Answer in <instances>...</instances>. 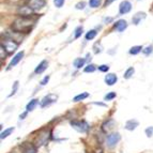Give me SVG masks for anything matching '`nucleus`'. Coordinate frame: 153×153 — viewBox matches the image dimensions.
I'll list each match as a JSON object with an SVG mask.
<instances>
[{
    "mask_svg": "<svg viewBox=\"0 0 153 153\" xmlns=\"http://www.w3.org/2000/svg\"><path fill=\"white\" fill-rule=\"evenodd\" d=\"M146 13L145 12H138V13H136L135 15L133 16V18H132V23L134 24V25H139V23H140L143 19H145L146 18Z\"/></svg>",
    "mask_w": 153,
    "mask_h": 153,
    "instance_id": "nucleus-14",
    "label": "nucleus"
},
{
    "mask_svg": "<svg viewBox=\"0 0 153 153\" xmlns=\"http://www.w3.org/2000/svg\"><path fill=\"white\" fill-rule=\"evenodd\" d=\"M114 28L117 31H119V32H122V31H124L125 29L128 28V23H126V21H124V19H120V21H118L117 23L114 25Z\"/></svg>",
    "mask_w": 153,
    "mask_h": 153,
    "instance_id": "nucleus-12",
    "label": "nucleus"
},
{
    "mask_svg": "<svg viewBox=\"0 0 153 153\" xmlns=\"http://www.w3.org/2000/svg\"><path fill=\"white\" fill-rule=\"evenodd\" d=\"M85 63H86V59H84V58H76L74 61H73V65H74L76 69H82V66H84Z\"/></svg>",
    "mask_w": 153,
    "mask_h": 153,
    "instance_id": "nucleus-19",
    "label": "nucleus"
},
{
    "mask_svg": "<svg viewBox=\"0 0 153 153\" xmlns=\"http://www.w3.org/2000/svg\"><path fill=\"white\" fill-rule=\"evenodd\" d=\"M27 115H28V111L26 110L25 112H23V114H21V115H19V120H24V119L27 117Z\"/></svg>",
    "mask_w": 153,
    "mask_h": 153,
    "instance_id": "nucleus-37",
    "label": "nucleus"
},
{
    "mask_svg": "<svg viewBox=\"0 0 153 153\" xmlns=\"http://www.w3.org/2000/svg\"><path fill=\"white\" fill-rule=\"evenodd\" d=\"M117 80H118L117 75L114 74V73H109V74H107L105 76V82L108 86H114L117 82Z\"/></svg>",
    "mask_w": 153,
    "mask_h": 153,
    "instance_id": "nucleus-13",
    "label": "nucleus"
},
{
    "mask_svg": "<svg viewBox=\"0 0 153 153\" xmlns=\"http://www.w3.org/2000/svg\"><path fill=\"white\" fill-rule=\"evenodd\" d=\"M88 97H89V93H87V92H82V93H80V94L73 97V101H74V102H80V101H84L85 99H87Z\"/></svg>",
    "mask_w": 153,
    "mask_h": 153,
    "instance_id": "nucleus-21",
    "label": "nucleus"
},
{
    "mask_svg": "<svg viewBox=\"0 0 153 153\" xmlns=\"http://www.w3.org/2000/svg\"><path fill=\"white\" fill-rule=\"evenodd\" d=\"M33 27V21L30 17H19L13 22L12 29L17 33H28Z\"/></svg>",
    "mask_w": 153,
    "mask_h": 153,
    "instance_id": "nucleus-1",
    "label": "nucleus"
},
{
    "mask_svg": "<svg viewBox=\"0 0 153 153\" xmlns=\"http://www.w3.org/2000/svg\"><path fill=\"white\" fill-rule=\"evenodd\" d=\"M101 3H102V0H89V5L93 9L99 8Z\"/></svg>",
    "mask_w": 153,
    "mask_h": 153,
    "instance_id": "nucleus-25",
    "label": "nucleus"
},
{
    "mask_svg": "<svg viewBox=\"0 0 153 153\" xmlns=\"http://www.w3.org/2000/svg\"><path fill=\"white\" fill-rule=\"evenodd\" d=\"M48 80H49V76L47 75V76H45L43 79L41 80V86H45L47 82H48Z\"/></svg>",
    "mask_w": 153,
    "mask_h": 153,
    "instance_id": "nucleus-36",
    "label": "nucleus"
},
{
    "mask_svg": "<svg viewBox=\"0 0 153 153\" xmlns=\"http://www.w3.org/2000/svg\"><path fill=\"white\" fill-rule=\"evenodd\" d=\"M39 105V100L38 99H33L31 100L30 102L27 104V106H26V109H27V111H32V110L36 109V107Z\"/></svg>",
    "mask_w": 153,
    "mask_h": 153,
    "instance_id": "nucleus-18",
    "label": "nucleus"
},
{
    "mask_svg": "<svg viewBox=\"0 0 153 153\" xmlns=\"http://www.w3.org/2000/svg\"><path fill=\"white\" fill-rule=\"evenodd\" d=\"M110 22H112V17H106V18H104V23H110Z\"/></svg>",
    "mask_w": 153,
    "mask_h": 153,
    "instance_id": "nucleus-40",
    "label": "nucleus"
},
{
    "mask_svg": "<svg viewBox=\"0 0 153 153\" xmlns=\"http://www.w3.org/2000/svg\"><path fill=\"white\" fill-rule=\"evenodd\" d=\"M134 72H135V70H134V68H128L126 71H125L124 75H123V77H124L125 79H130L131 77L133 76V74H134Z\"/></svg>",
    "mask_w": 153,
    "mask_h": 153,
    "instance_id": "nucleus-24",
    "label": "nucleus"
},
{
    "mask_svg": "<svg viewBox=\"0 0 153 153\" xmlns=\"http://www.w3.org/2000/svg\"><path fill=\"white\" fill-rule=\"evenodd\" d=\"M108 70H109V66L106 65V64H102V65L99 66V71L103 72V73H105V72H108Z\"/></svg>",
    "mask_w": 153,
    "mask_h": 153,
    "instance_id": "nucleus-35",
    "label": "nucleus"
},
{
    "mask_svg": "<svg viewBox=\"0 0 153 153\" xmlns=\"http://www.w3.org/2000/svg\"><path fill=\"white\" fill-rule=\"evenodd\" d=\"M18 89V82H15L14 84H13V88H12V93H11L9 97H12V95H14L16 93V91H17Z\"/></svg>",
    "mask_w": 153,
    "mask_h": 153,
    "instance_id": "nucleus-34",
    "label": "nucleus"
},
{
    "mask_svg": "<svg viewBox=\"0 0 153 153\" xmlns=\"http://www.w3.org/2000/svg\"><path fill=\"white\" fill-rule=\"evenodd\" d=\"M82 32H84V28H82V26H78L76 29H75V33H74V38L75 39H78L79 36H82Z\"/></svg>",
    "mask_w": 153,
    "mask_h": 153,
    "instance_id": "nucleus-26",
    "label": "nucleus"
},
{
    "mask_svg": "<svg viewBox=\"0 0 153 153\" xmlns=\"http://www.w3.org/2000/svg\"><path fill=\"white\" fill-rule=\"evenodd\" d=\"M95 70H97V68H95L94 64H88L84 69V72L85 73H92V72H94Z\"/></svg>",
    "mask_w": 153,
    "mask_h": 153,
    "instance_id": "nucleus-27",
    "label": "nucleus"
},
{
    "mask_svg": "<svg viewBox=\"0 0 153 153\" xmlns=\"http://www.w3.org/2000/svg\"><path fill=\"white\" fill-rule=\"evenodd\" d=\"M71 126L78 133H87L89 131V123L85 120H73L71 121Z\"/></svg>",
    "mask_w": 153,
    "mask_h": 153,
    "instance_id": "nucleus-3",
    "label": "nucleus"
},
{
    "mask_svg": "<svg viewBox=\"0 0 153 153\" xmlns=\"http://www.w3.org/2000/svg\"><path fill=\"white\" fill-rule=\"evenodd\" d=\"M115 1V0H105V3H104V5L105 7H107V5H109L110 3H112Z\"/></svg>",
    "mask_w": 153,
    "mask_h": 153,
    "instance_id": "nucleus-38",
    "label": "nucleus"
},
{
    "mask_svg": "<svg viewBox=\"0 0 153 153\" xmlns=\"http://www.w3.org/2000/svg\"><path fill=\"white\" fill-rule=\"evenodd\" d=\"M47 66H48V62L46 61V60H43V61H41L38 64V66H36V70H34V73H36V74H42V73L47 69Z\"/></svg>",
    "mask_w": 153,
    "mask_h": 153,
    "instance_id": "nucleus-15",
    "label": "nucleus"
},
{
    "mask_svg": "<svg viewBox=\"0 0 153 153\" xmlns=\"http://www.w3.org/2000/svg\"><path fill=\"white\" fill-rule=\"evenodd\" d=\"M56 101H57V95H55V94L46 95V97H44L41 101V107L42 108L48 107V106H51V104H54Z\"/></svg>",
    "mask_w": 153,
    "mask_h": 153,
    "instance_id": "nucleus-6",
    "label": "nucleus"
},
{
    "mask_svg": "<svg viewBox=\"0 0 153 153\" xmlns=\"http://www.w3.org/2000/svg\"><path fill=\"white\" fill-rule=\"evenodd\" d=\"M14 130H15V128H5L4 131H2V132H1V136H0V138H1V139H4V138H7V137H9V136L11 135V134H12L13 132H14Z\"/></svg>",
    "mask_w": 153,
    "mask_h": 153,
    "instance_id": "nucleus-20",
    "label": "nucleus"
},
{
    "mask_svg": "<svg viewBox=\"0 0 153 153\" xmlns=\"http://www.w3.org/2000/svg\"><path fill=\"white\" fill-rule=\"evenodd\" d=\"M97 30H90V31H88V32L86 33V40H87V41L93 40V39L97 36Z\"/></svg>",
    "mask_w": 153,
    "mask_h": 153,
    "instance_id": "nucleus-23",
    "label": "nucleus"
},
{
    "mask_svg": "<svg viewBox=\"0 0 153 153\" xmlns=\"http://www.w3.org/2000/svg\"><path fill=\"white\" fill-rule=\"evenodd\" d=\"M116 97H117L116 92H109V93H107V94L104 97V100L105 101H112Z\"/></svg>",
    "mask_w": 153,
    "mask_h": 153,
    "instance_id": "nucleus-29",
    "label": "nucleus"
},
{
    "mask_svg": "<svg viewBox=\"0 0 153 153\" xmlns=\"http://www.w3.org/2000/svg\"><path fill=\"white\" fill-rule=\"evenodd\" d=\"M51 131H48V130L43 131V132L38 136V138H36V148H41L43 146L47 145L49 138H51Z\"/></svg>",
    "mask_w": 153,
    "mask_h": 153,
    "instance_id": "nucleus-4",
    "label": "nucleus"
},
{
    "mask_svg": "<svg viewBox=\"0 0 153 153\" xmlns=\"http://www.w3.org/2000/svg\"><path fill=\"white\" fill-rule=\"evenodd\" d=\"M131 10H132V4H131V2L128 1V0L122 1V2L120 3V5H119V13H120L121 15L128 14Z\"/></svg>",
    "mask_w": 153,
    "mask_h": 153,
    "instance_id": "nucleus-9",
    "label": "nucleus"
},
{
    "mask_svg": "<svg viewBox=\"0 0 153 153\" xmlns=\"http://www.w3.org/2000/svg\"><path fill=\"white\" fill-rule=\"evenodd\" d=\"M138 125H139V123H138L137 120H135V119H131V120L126 121V123H125V128H126L128 131H134Z\"/></svg>",
    "mask_w": 153,
    "mask_h": 153,
    "instance_id": "nucleus-17",
    "label": "nucleus"
},
{
    "mask_svg": "<svg viewBox=\"0 0 153 153\" xmlns=\"http://www.w3.org/2000/svg\"><path fill=\"white\" fill-rule=\"evenodd\" d=\"M64 2H65V0H54V4L56 8H61Z\"/></svg>",
    "mask_w": 153,
    "mask_h": 153,
    "instance_id": "nucleus-32",
    "label": "nucleus"
},
{
    "mask_svg": "<svg viewBox=\"0 0 153 153\" xmlns=\"http://www.w3.org/2000/svg\"><path fill=\"white\" fill-rule=\"evenodd\" d=\"M94 105H99V106H102V107H106V104H104V103H99V102H94L93 103Z\"/></svg>",
    "mask_w": 153,
    "mask_h": 153,
    "instance_id": "nucleus-39",
    "label": "nucleus"
},
{
    "mask_svg": "<svg viewBox=\"0 0 153 153\" xmlns=\"http://www.w3.org/2000/svg\"><path fill=\"white\" fill-rule=\"evenodd\" d=\"M143 53L146 55V56H149L150 54H152L153 53V46L152 45H149L147 46L145 49H143Z\"/></svg>",
    "mask_w": 153,
    "mask_h": 153,
    "instance_id": "nucleus-30",
    "label": "nucleus"
},
{
    "mask_svg": "<svg viewBox=\"0 0 153 153\" xmlns=\"http://www.w3.org/2000/svg\"><path fill=\"white\" fill-rule=\"evenodd\" d=\"M22 153H36V146L32 145V143H23L21 145Z\"/></svg>",
    "mask_w": 153,
    "mask_h": 153,
    "instance_id": "nucleus-8",
    "label": "nucleus"
},
{
    "mask_svg": "<svg viewBox=\"0 0 153 153\" xmlns=\"http://www.w3.org/2000/svg\"><path fill=\"white\" fill-rule=\"evenodd\" d=\"M146 135H147V137H152L153 136V126H149V128H146Z\"/></svg>",
    "mask_w": 153,
    "mask_h": 153,
    "instance_id": "nucleus-31",
    "label": "nucleus"
},
{
    "mask_svg": "<svg viewBox=\"0 0 153 153\" xmlns=\"http://www.w3.org/2000/svg\"><path fill=\"white\" fill-rule=\"evenodd\" d=\"M115 123L116 122L114 119H108V120H106L102 124V131L103 132H107V131L111 130V128L115 126Z\"/></svg>",
    "mask_w": 153,
    "mask_h": 153,
    "instance_id": "nucleus-16",
    "label": "nucleus"
},
{
    "mask_svg": "<svg viewBox=\"0 0 153 153\" xmlns=\"http://www.w3.org/2000/svg\"><path fill=\"white\" fill-rule=\"evenodd\" d=\"M24 54H25L24 51H19V53H17L15 56L13 57V59L11 60L10 64H9V66H8V70H11L12 68H14V66H15L18 62L21 61L22 59H23V57H24Z\"/></svg>",
    "mask_w": 153,
    "mask_h": 153,
    "instance_id": "nucleus-11",
    "label": "nucleus"
},
{
    "mask_svg": "<svg viewBox=\"0 0 153 153\" xmlns=\"http://www.w3.org/2000/svg\"><path fill=\"white\" fill-rule=\"evenodd\" d=\"M1 47L4 48V51L8 53V54H13L14 51L17 49L18 43H16L15 40H13L12 38H5L4 40L1 43Z\"/></svg>",
    "mask_w": 153,
    "mask_h": 153,
    "instance_id": "nucleus-2",
    "label": "nucleus"
},
{
    "mask_svg": "<svg viewBox=\"0 0 153 153\" xmlns=\"http://www.w3.org/2000/svg\"><path fill=\"white\" fill-rule=\"evenodd\" d=\"M85 7H86V2H85V1H80V2H78L75 5V9H76V10H84Z\"/></svg>",
    "mask_w": 153,
    "mask_h": 153,
    "instance_id": "nucleus-33",
    "label": "nucleus"
},
{
    "mask_svg": "<svg viewBox=\"0 0 153 153\" xmlns=\"http://www.w3.org/2000/svg\"><path fill=\"white\" fill-rule=\"evenodd\" d=\"M121 140V135L119 133H111L106 137V145L109 148H114Z\"/></svg>",
    "mask_w": 153,
    "mask_h": 153,
    "instance_id": "nucleus-5",
    "label": "nucleus"
},
{
    "mask_svg": "<svg viewBox=\"0 0 153 153\" xmlns=\"http://www.w3.org/2000/svg\"><path fill=\"white\" fill-rule=\"evenodd\" d=\"M45 4H46L45 0H29V2H28V5L33 11L40 10V9H42L43 7H45Z\"/></svg>",
    "mask_w": 153,
    "mask_h": 153,
    "instance_id": "nucleus-7",
    "label": "nucleus"
},
{
    "mask_svg": "<svg viewBox=\"0 0 153 153\" xmlns=\"http://www.w3.org/2000/svg\"><path fill=\"white\" fill-rule=\"evenodd\" d=\"M18 13L21 14L23 17H30L33 15V10L29 7V5H23L18 8Z\"/></svg>",
    "mask_w": 153,
    "mask_h": 153,
    "instance_id": "nucleus-10",
    "label": "nucleus"
},
{
    "mask_svg": "<svg viewBox=\"0 0 153 153\" xmlns=\"http://www.w3.org/2000/svg\"><path fill=\"white\" fill-rule=\"evenodd\" d=\"M143 46H139V45H137V46H133V47H131V49L128 51V53H130L131 55H137V54H139L140 51H143Z\"/></svg>",
    "mask_w": 153,
    "mask_h": 153,
    "instance_id": "nucleus-22",
    "label": "nucleus"
},
{
    "mask_svg": "<svg viewBox=\"0 0 153 153\" xmlns=\"http://www.w3.org/2000/svg\"><path fill=\"white\" fill-rule=\"evenodd\" d=\"M93 49H94V53L95 54H100V53H102V45H101V43L100 42H97V43L94 44V46H93Z\"/></svg>",
    "mask_w": 153,
    "mask_h": 153,
    "instance_id": "nucleus-28",
    "label": "nucleus"
}]
</instances>
